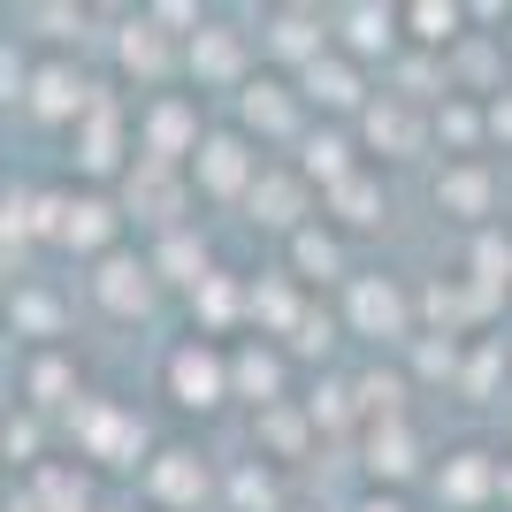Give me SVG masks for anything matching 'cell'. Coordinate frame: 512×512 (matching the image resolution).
<instances>
[{"label": "cell", "instance_id": "6da1fadb", "mask_svg": "<svg viewBox=\"0 0 512 512\" xmlns=\"http://www.w3.org/2000/svg\"><path fill=\"white\" fill-rule=\"evenodd\" d=\"M169 390L184 398V406H199V413H207V406H222V390H230V367L214 360L207 344H184V352L169 360Z\"/></svg>", "mask_w": 512, "mask_h": 512}, {"label": "cell", "instance_id": "7a4b0ae2", "mask_svg": "<svg viewBox=\"0 0 512 512\" xmlns=\"http://www.w3.org/2000/svg\"><path fill=\"white\" fill-rule=\"evenodd\" d=\"M352 329H360V337H398V329H406V299H398L383 276H360L352 283Z\"/></svg>", "mask_w": 512, "mask_h": 512}, {"label": "cell", "instance_id": "3957f363", "mask_svg": "<svg viewBox=\"0 0 512 512\" xmlns=\"http://www.w3.org/2000/svg\"><path fill=\"white\" fill-rule=\"evenodd\" d=\"M199 184H207L214 199L245 192V184H253V153L237 146V138H207V146H199Z\"/></svg>", "mask_w": 512, "mask_h": 512}, {"label": "cell", "instance_id": "277c9868", "mask_svg": "<svg viewBox=\"0 0 512 512\" xmlns=\"http://www.w3.org/2000/svg\"><path fill=\"white\" fill-rule=\"evenodd\" d=\"M146 482H153L161 505H199V497H207V467H199V451H161Z\"/></svg>", "mask_w": 512, "mask_h": 512}, {"label": "cell", "instance_id": "5b68a950", "mask_svg": "<svg viewBox=\"0 0 512 512\" xmlns=\"http://www.w3.org/2000/svg\"><path fill=\"white\" fill-rule=\"evenodd\" d=\"M153 268H138V260H123V253H115V260H100V306H107V314H146V306H153Z\"/></svg>", "mask_w": 512, "mask_h": 512}, {"label": "cell", "instance_id": "8992f818", "mask_svg": "<svg viewBox=\"0 0 512 512\" xmlns=\"http://www.w3.org/2000/svg\"><path fill=\"white\" fill-rule=\"evenodd\" d=\"M77 428H85L92 459H130V451L146 444V428L123 421V413H107V406H85V413H77Z\"/></svg>", "mask_w": 512, "mask_h": 512}, {"label": "cell", "instance_id": "52a82bcc", "mask_svg": "<svg viewBox=\"0 0 512 512\" xmlns=\"http://www.w3.org/2000/svg\"><path fill=\"white\" fill-rule=\"evenodd\" d=\"M306 214V184L299 176H260L253 184V222H268V230H299Z\"/></svg>", "mask_w": 512, "mask_h": 512}, {"label": "cell", "instance_id": "ba28073f", "mask_svg": "<svg viewBox=\"0 0 512 512\" xmlns=\"http://www.w3.org/2000/svg\"><path fill=\"white\" fill-rule=\"evenodd\" d=\"M192 107L184 100H169V107H153V123H146V146H153V161H161V169H169V161H184V153H192Z\"/></svg>", "mask_w": 512, "mask_h": 512}, {"label": "cell", "instance_id": "9c48e42d", "mask_svg": "<svg viewBox=\"0 0 512 512\" xmlns=\"http://www.w3.org/2000/svg\"><path fill=\"white\" fill-rule=\"evenodd\" d=\"M367 467L375 474H390V482H406L421 459H413V436H406V421H383L375 436H367Z\"/></svg>", "mask_w": 512, "mask_h": 512}, {"label": "cell", "instance_id": "30bf717a", "mask_svg": "<svg viewBox=\"0 0 512 512\" xmlns=\"http://www.w3.org/2000/svg\"><path fill=\"white\" fill-rule=\"evenodd\" d=\"M505 283H512V245L505 237H482V245H474V306L490 314Z\"/></svg>", "mask_w": 512, "mask_h": 512}, {"label": "cell", "instance_id": "8fae6325", "mask_svg": "<svg viewBox=\"0 0 512 512\" xmlns=\"http://www.w3.org/2000/svg\"><path fill=\"white\" fill-rule=\"evenodd\" d=\"M192 69H199V77H214V85H230L237 69H245L237 31H199V39H192Z\"/></svg>", "mask_w": 512, "mask_h": 512}, {"label": "cell", "instance_id": "7c38bea8", "mask_svg": "<svg viewBox=\"0 0 512 512\" xmlns=\"http://www.w3.org/2000/svg\"><path fill=\"white\" fill-rule=\"evenodd\" d=\"M436 207L451 214H490V169H444V184H436Z\"/></svg>", "mask_w": 512, "mask_h": 512}, {"label": "cell", "instance_id": "4fadbf2b", "mask_svg": "<svg viewBox=\"0 0 512 512\" xmlns=\"http://www.w3.org/2000/svg\"><path fill=\"white\" fill-rule=\"evenodd\" d=\"M230 383L245 390V398H260V406H276V383H283L276 352H260V344H245V352L230 360Z\"/></svg>", "mask_w": 512, "mask_h": 512}, {"label": "cell", "instance_id": "5bb4252c", "mask_svg": "<svg viewBox=\"0 0 512 512\" xmlns=\"http://www.w3.org/2000/svg\"><path fill=\"white\" fill-rule=\"evenodd\" d=\"M115 146H123V115L100 100V107L85 115V169H92V176H107V169H115Z\"/></svg>", "mask_w": 512, "mask_h": 512}, {"label": "cell", "instance_id": "9a60e30c", "mask_svg": "<svg viewBox=\"0 0 512 512\" xmlns=\"http://www.w3.org/2000/svg\"><path fill=\"white\" fill-rule=\"evenodd\" d=\"M367 138H375L383 153H413L421 146V123H413L398 100H383V107H367Z\"/></svg>", "mask_w": 512, "mask_h": 512}, {"label": "cell", "instance_id": "2e32d148", "mask_svg": "<svg viewBox=\"0 0 512 512\" xmlns=\"http://www.w3.org/2000/svg\"><path fill=\"white\" fill-rule=\"evenodd\" d=\"M31 107H39V115H54V123H62V115H92V107H85V85H77L69 69H39V92H31Z\"/></svg>", "mask_w": 512, "mask_h": 512}, {"label": "cell", "instance_id": "e0dca14e", "mask_svg": "<svg viewBox=\"0 0 512 512\" xmlns=\"http://www.w3.org/2000/svg\"><path fill=\"white\" fill-rule=\"evenodd\" d=\"M153 268H161V276H169V283H192V291H199V283H207V245H199V237H184V230H176L169 245L153 253Z\"/></svg>", "mask_w": 512, "mask_h": 512}, {"label": "cell", "instance_id": "ac0fdd59", "mask_svg": "<svg viewBox=\"0 0 512 512\" xmlns=\"http://www.w3.org/2000/svg\"><path fill=\"white\" fill-rule=\"evenodd\" d=\"M130 207H146V214H153V222H169V214H176V207H184V192H176L169 176H161V161H146V169L130 176Z\"/></svg>", "mask_w": 512, "mask_h": 512}, {"label": "cell", "instance_id": "d6986e66", "mask_svg": "<svg viewBox=\"0 0 512 512\" xmlns=\"http://www.w3.org/2000/svg\"><path fill=\"white\" fill-rule=\"evenodd\" d=\"M306 92H314L321 107H360V77H352V62H314V69H306Z\"/></svg>", "mask_w": 512, "mask_h": 512}, {"label": "cell", "instance_id": "ffe728a7", "mask_svg": "<svg viewBox=\"0 0 512 512\" xmlns=\"http://www.w3.org/2000/svg\"><path fill=\"white\" fill-rule=\"evenodd\" d=\"M490 482H497V474H490V459H482V451H459V459L444 467V497H451V505H474Z\"/></svg>", "mask_w": 512, "mask_h": 512}, {"label": "cell", "instance_id": "44dd1931", "mask_svg": "<svg viewBox=\"0 0 512 512\" xmlns=\"http://www.w3.org/2000/svg\"><path fill=\"white\" fill-rule=\"evenodd\" d=\"M268 46H276L283 62H306V69L321 62V31H314V16H283L276 31H268Z\"/></svg>", "mask_w": 512, "mask_h": 512}, {"label": "cell", "instance_id": "7402d4cb", "mask_svg": "<svg viewBox=\"0 0 512 512\" xmlns=\"http://www.w3.org/2000/svg\"><path fill=\"white\" fill-rule=\"evenodd\" d=\"M245 123L268 130V138L291 130V92H283V85H245Z\"/></svg>", "mask_w": 512, "mask_h": 512}, {"label": "cell", "instance_id": "603a6c76", "mask_svg": "<svg viewBox=\"0 0 512 512\" xmlns=\"http://www.w3.org/2000/svg\"><path fill=\"white\" fill-rule=\"evenodd\" d=\"M123 69H138V77H161V69H169V46H161L153 23H130L123 31Z\"/></svg>", "mask_w": 512, "mask_h": 512}, {"label": "cell", "instance_id": "cb8c5ba5", "mask_svg": "<svg viewBox=\"0 0 512 512\" xmlns=\"http://www.w3.org/2000/svg\"><path fill=\"white\" fill-rule=\"evenodd\" d=\"M329 207H337L344 222H375V214H383V184H375V176H344L337 192H329Z\"/></svg>", "mask_w": 512, "mask_h": 512}, {"label": "cell", "instance_id": "d4e9b609", "mask_svg": "<svg viewBox=\"0 0 512 512\" xmlns=\"http://www.w3.org/2000/svg\"><path fill=\"white\" fill-rule=\"evenodd\" d=\"M107 237H115V214L100 207V199H77V207H69V230H62V245H107Z\"/></svg>", "mask_w": 512, "mask_h": 512}, {"label": "cell", "instance_id": "484cf974", "mask_svg": "<svg viewBox=\"0 0 512 512\" xmlns=\"http://www.w3.org/2000/svg\"><path fill=\"white\" fill-rule=\"evenodd\" d=\"M306 421H314V413L260 406V436H268V451H283V459H291V451H306Z\"/></svg>", "mask_w": 512, "mask_h": 512}, {"label": "cell", "instance_id": "4316f807", "mask_svg": "<svg viewBox=\"0 0 512 512\" xmlns=\"http://www.w3.org/2000/svg\"><path fill=\"white\" fill-rule=\"evenodd\" d=\"M245 306H253V321H268V329H299V321H306L299 299H291V283H260Z\"/></svg>", "mask_w": 512, "mask_h": 512}, {"label": "cell", "instance_id": "83f0119b", "mask_svg": "<svg viewBox=\"0 0 512 512\" xmlns=\"http://www.w3.org/2000/svg\"><path fill=\"white\" fill-rule=\"evenodd\" d=\"M31 497H39L46 512H85V474H62V467H46V474H39V490H31Z\"/></svg>", "mask_w": 512, "mask_h": 512}, {"label": "cell", "instance_id": "f1b7e54d", "mask_svg": "<svg viewBox=\"0 0 512 512\" xmlns=\"http://www.w3.org/2000/svg\"><path fill=\"white\" fill-rule=\"evenodd\" d=\"M344 39L360 46V54H383L390 46V8H352V16H344Z\"/></svg>", "mask_w": 512, "mask_h": 512}, {"label": "cell", "instance_id": "f546056e", "mask_svg": "<svg viewBox=\"0 0 512 512\" xmlns=\"http://www.w3.org/2000/svg\"><path fill=\"white\" fill-rule=\"evenodd\" d=\"M344 153H352L344 138H314V146H306V176H321V184L337 192L344 176H352V169H344Z\"/></svg>", "mask_w": 512, "mask_h": 512}, {"label": "cell", "instance_id": "4dcf8cb0", "mask_svg": "<svg viewBox=\"0 0 512 512\" xmlns=\"http://www.w3.org/2000/svg\"><path fill=\"white\" fill-rule=\"evenodd\" d=\"M406 23L421 31L428 46H444L451 31H459V8H436V0H421V8H406Z\"/></svg>", "mask_w": 512, "mask_h": 512}, {"label": "cell", "instance_id": "1f68e13d", "mask_svg": "<svg viewBox=\"0 0 512 512\" xmlns=\"http://www.w3.org/2000/svg\"><path fill=\"white\" fill-rule=\"evenodd\" d=\"M299 268H306V276H337V237L299 230Z\"/></svg>", "mask_w": 512, "mask_h": 512}, {"label": "cell", "instance_id": "d6a6232c", "mask_svg": "<svg viewBox=\"0 0 512 512\" xmlns=\"http://www.w3.org/2000/svg\"><path fill=\"white\" fill-rule=\"evenodd\" d=\"M398 398H406V383H398V375H367V383H360V406L383 413V421H398Z\"/></svg>", "mask_w": 512, "mask_h": 512}, {"label": "cell", "instance_id": "836d02e7", "mask_svg": "<svg viewBox=\"0 0 512 512\" xmlns=\"http://www.w3.org/2000/svg\"><path fill=\"white\" fill-rule=\"evenodd\" d=\"M230 497H237V512H268V505H276V482H268L260 467H245V474L230 482Z\"/></svg>", "mask_w": 512, "mask_h": 512}, {"label": "cell", "instance_id": "e575fe53", "mask_svg": "<svg viewBox=\"0 0 512 512\" xmlns=\"http://www.w3.org/2000/svg\"><path fill=\"white\" fill-rule=\"evenodd\" d=\"M306 413H314V428H344V413H352V390H344V383H321Z\"/></svg>", "mask_w": 512, "mask_h": 512}, {"label": "cell", "instance_id": "d590c367", "mask_svg": "<svg viewBox=\"0 0 512 512\" xmlns=\"http://www.w3.org/2000/svg\"><path fill=\"white\" fill-rule=\"evenodd\" d=\"M31 398H39V406H62V398H69V367L39 360V367H31Z\"/></svg>", "mask_w": 512, "mask_h": 512}, {"label": "cell", "instance_id": "8d00e7d4", "mask_svg": "<svg viewBox=\"0 0 512 512\" xmlns=\"http://www.w3.org/2000/svg\"><path fill=\"white\" fill-rule=\"evenodd\" d=\"M199 314H207V321H230L237 314V283L207 276V283H199Z\"/></svg>", "mask_w": 512, "mask_h": 512}, {"label": "cell", "instance_id": "74e56055", "mask_svg": "<svg viewBox=\"0 0 512 512\" xmlns=\"http://www.w3.org/2000/svg\"><path fill=\"white\" fill-rule=\"evenodd\" d=\"M436 130H444L451 146H474V130H482V123H474V107H444V123H436Z\"/></svg>", "mask_w": 512, "mask_h": 512}, {"label": "cell", "instance_id": "f35d334b", "mask_svg": "<svg viewBox=\"0 0 512 512\" xmlns=\"http://www.w3.org/2000/svg\"><path fill=\"white\" fill-rule=\"evenodd\" d=\"M291 337H299V352H329V314H306Z\"/></svg>", "mask_w": 512, "mask_h": 512}, {"label": "cell", "instance_id": "ab89813d", "mask_svg": "<svg viewBox=\"0 0 512 512\" xmlns=\"http://www.w3.org/2000/svg\"><path fill=\"white\" fill-rule=\"evenodd\" d=\"M490 383H497V352H482V360L467 367V398H482V390H490Z\"/></svg>", "mask_w": 512, "mask_h": 512}, {"label": "cell", "instance_id": "60d3db41", "mask_svg": "<svg viewBox=\"0 0 512 512\" xmlns=\"http://www.w3.org/2000/svg\"><path fill=\"white\" fill-rule=\"evenodd\" d=\"M8 451H23V459H31V451H39V428L16 421V428H8Z\"/></svg>", "mask_w": 512, "mask_h": 512}, {"label": "cell", "instance_id": "b9f144b4", "mask_svg": "<svg viewBox=\"0 0 512 512\" xmlns=\"http://www.w3.org/2000/svg\"><path fill=\"white\" fill-rule=\"evenodd\" d=\"M39 23L54 31V39H69V23H77V8H39Z\"/></svg>", "mask_w": 512, "mask_h": 512}, {"label": "cell", "instance_id": "7bdbcfd3", "mask_svg": "<svg viewBox=\"0 0 512 512\" xmlns=\"http://www.w3.org/2000/svg\"><path fill=\"white\" fill-rule=\"evenodd\" d=\"M421 367L428 375H451V344H421Z\"/></svg>", "mask_w": 512, "mask_h": 512}, {"label": "cell", "instance_id": "ee69618b", "mask_svg": "<svg viewBox=\"0 0 512 512\" xmlns=\"http://www.w3.org/2000/svg\"><path fill=\"white\" fill-rule=\"evenodd\" d=\"M406 92H436V69H428V62H406Z\"/></svg>", "mask_w": 512, "mask_h": 512}, {"label": "cell", "instance_id": "f6af8a7d", "mask_svg": "<svg viewBox=\"0 0 512 512\" xmlns=\"http://www.w3.org/2000/svg\"><path fill=\"white\" fill-rule=\"evenodd\" d=\"M490 130H497V138H512V100H497V107H490Z\"/></svg>", "mask_w": 512, "mask_h": 512}, {"label": "cell", "instance_id": "bcb514c9", "mask_svg": "<svg viewBox=\"0 0 512 512\" xmlns=\"http://www.w3.org/2000/svg\"><path fill=\"white\" fill-rule=\"evenodd\" d=\"M360 512H406V505H390V497H367V505Z\"/></svg>", "mask_w": 512, "mask_h": 512}, {"label": "cell", "instance_id": "7dc6e473", "mask_svg": "<svg viewBox=\"0 0 512 512\" xmlns=\"http://www.w3.org/2000/svg\"><path fill=\"white\" fill-rule=\"evenodd\" d=\"M505 490H512V474H505Z\"/></svg>", "mask_w": 512, "mask_h": 512}]
</instances>
